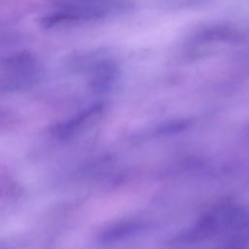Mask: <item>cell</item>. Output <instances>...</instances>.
I'll return each mask as SVG.
<instances>
[{
    "mask_svg": "<svg viewBox=\"0 0 249 249\" xmlns=\"http://www.w3.org/2000/svg\"><path fill=\"white\" fill-rule=\"evenodd\" d=\"M39 75L37 59L21 52L7 56L1 63V84L7 89H19L35 83Z\"/></svg>",
    "mask_w": 249,
    "mask_h": 249,
    "instance_id": "cell-1",
    "label": "cell"
},
{
    "mask_svg": "<svg viewBox=\"0 0 249 249\" xmlns=\"http://www.w3.org/2000/svg\"><path fill=\"white\" fill-rule=\"evenodd\" d=\"M102 109H103V106L99 104V105L93 106V107L86 110L85 112H83L79 116H77L74 119L64 123L59 127H57L55 129V133L60 137H63L65 135H69L70 133L74 132L77 128L81 127L84 124L85 122L90 121L95 116H98L102 112Z\"/></svg>",
    "mask_w": 249,
    "mask_h": 249,
    "instance_id": "cell-2",
    "label": "cell"
},
{
    "mask_svg": "<svg viewBox=\"0 0 249 249\" xmlns=\"http://www.w3.org/2000/svg\"><path fill=\"white\" fill-rule=\"evenodd\" d=\"M138 230H139V225L136 224V223L125 224L124 226L110 230L108 232L105 233L103 238L109 241L111 239H116V238H119V237L127 236L129 233H131L133 231H136Z\"/></svg>",
    "mask_w": 249,
    "mask_h": 249,
    "instance_id": "cell-3",
    "label": "cell"
}]
</instances>
